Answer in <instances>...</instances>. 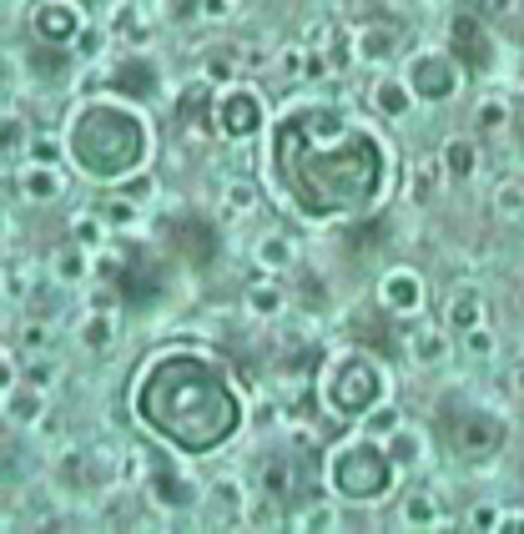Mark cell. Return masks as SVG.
Listing matches in <instances>:
<instances>
[{
	"label": "cell",
	"mask_w": 524,
	"mask_h": 534,
	"mask_svg": "<svg viewBox=\"0 0 524 534\" xmlns=\"http://www.w3.org/2000/svg\"><path fill=\"white\" fill-rule=\"evenodd\" d=\"M273 172L288 202L313 222L363 217L388 192L383 142L323 101L293 106L273 126Z\"/></svg>",
	"instance_id": "1"
},
{
	"label": "cell",
	"mask_w": 524,
	"mask_h": 534,
	"mask_svg": "<svg viewBox=\"0 0 524 534\" xmlns=\"http://www.w3.org/2000/svg\"><path fill=\"white\" fill-rule=\"evenodd\" d=\"M131 404L157 439L182 454H212L242 429V393L232 388L227 363L202 348L157 353L131 388Z\"/></svg>",
	"instance_id": "2"
},
{
	"label": "cell",
	"mask_w": 524,
	"mask_h": 534,
	"mask_svg": "<svg viewBox=\"0 0 524 534\" xmlns=\"http://www.w3.org/2000/svg\"><path fill=\"white\" fill-rule=\"evenodd\" d=\"M147 152V121L116 101H86L66 126V157L91 182H126L131 172H147Z\"/></svg>",
	"instance_id": "3"
},
{
	"label": "cell",
	"mask_w": 524,
	"mask_h": 534,
	"mask_svg": "<svg viewBox=\"0 0 524 534\" xmlns=\"http://www.w3.org/2000/svg\"><path fill=\"white\" fill-rule=\"evenodd\" d=\"M318 398H323V409H328L333 419L358 424L363 414H373L383 398H388V373L378 368L373 353H363V348H343V353L323 358Z\"/></svg>",
	"instance_id": "4"
},
{
	"label": "cell",
	"mask_w": 524,
	"mask_h": 534,
	"mask_svg": "<svg viewBox=\"0 0 524 534\" xmlns=\"http://www.w3.org/2000/svg\"><path fill=\"white\" fill-rule=\"evenodd\" d=\"M393 484H399V464H393V454L378 449V439H368V434L343 439V444L328 454V489H333L338 499L373 504V499H383Z\"/></svg>",
	"instance_id": "5"
},
{
	"label": "cell",
	"mask_w": 524,
	"mask_h": 534,
	"mask_svg": "<svg viewBox=\"0 0 524 534\" xmlns=\"http://www.w3.org/2000/svg\"><path fill=\"white\" fill-rule=\"evenodd\" d=\"M262 121H268V111H262V96L252 86H222L212 96V116H207L212 137H222V142H252L257 131H262Z\"/></svg>",
	"instance_id": "6"
},
{
	"label": "cell",
	"mask_w": 524,
	"mask_h": 534,
	"mask_svg": "<svg viewBox=\"0 0 524 534\" xmlns=\"http://www.w3.org/2000/svg\"><path fill=\"white\" fill-rule=\"evenodd\" d=\"M449 439H454V449L459 454H469V459H479V454H494L499 444H504V434H509V424L499 419V414H489V409H474V404H454L449 409Z\"/></svg>",
	"instance_id": "7"
},
{
	"label": "cell",
	"mask_w": 524,
	"mask_h": 534,
	"mask_svg": "<svg viewBox=\"0 0 524 534\" xmlns=\"http://www.w3.org/2000/svg\"><path fill=\"white\" fill-rule=\"evenodd\" d=\"M449 56H454V66H464V76H489L499 61V46H494L489 26L464 11L449 21Z\"/></svg>",
	"instance_id": "8"
},
{
	"label": "cell",
	"mask_w": 524,
	"mask_h": 534,
	"mask_svg": "<svg viewBox=\"0 0 524 534\" xmlns=\"http://www.w3.org/2000/svg\"><path fill=\"white\" fill-rule=\"evenodd\" d=\"M167 237H172V252H177L182 262H192V267H212V262L222 257V227H217L212 217H202V212L172 217Z\"/></svg>",
	"instance_id": "9"
},
{
	"label": "cell",
	"mask_w": 524,
	"mask_h": 534,
	"mask_svg": "<svg viewBox=\"0 0 524 534\" xmlns=\"http://www.w3.org/2000/svg\"><path fill=\"white\" fill-rule=\"evenodd\" d=\"M31 31H36V41H46L51 51L76 46V36L86 31L81 0H36V6H31Z\"/></svg>",
	"instance_id": "10"
},
{
	"label": "cell",
	"mask_w": 524,
	"mask_h": 534,
	"mask_svg": "<svg viewBox=\"0 0 524 534\" xmlns=\"http://www.w3.org/2000/svg\"><path fill=\"white\" fill-rule=\"evenodd\" d=\"M404 81H409L414 101H449V96L459 91V66H454V56H439V51H419V56L409 61Z\"/></svg>",
	"instance_id": "11"
},
{
	"label": "cell",
	"mask_w": 524,
	"mask_h": 534,
	"mask_svg": "<svg viewBox=\"0 0 524 534\" xmlns=\"http://www.w3.org/2000/svg\"><path fill=\"white\" fill-rule=\"evenodd\" d=\"M106 91L121 96V101L147 106V101L162 96V66H157L152 56H126V61H116V66L106 71Z\"/></svg>",
	"instance_id": "12"
},
{
	"label": "cell",
	"mask_w": 524,
	"mask_h": 534,
	"mask_svg": "<svg viewBox=\"0 0 524 534\" xmlns=\"http://www.w3.org/2000/svg\"><path fill=\"white\" fill-rule=\"evenodd\" d=\"M147 499L162 509V514H187V509H197V499H202V489H197V479H187L182 469H172V464H152L147 469Z\"/></svg>",
	"instance_id": "13"
},
{
	"label": "cell",
	"mask_w": 524,
	"mask_h": 534,
	"mask_svg": "<svg viewBox=\"0 0 524 534\" xmlns=\"http://www.w3.org/2000/svg\"><path fill=\"white\" fill-rule=\"evenodd\" d=\"M378 303L388 313H399V318L419 313L424 308V278L414 267H393V273H383V283H378Z\"/></svg>",
	"instance_id": "14"
},
{
	"label": "cell",
	"mask_w": 524,
	"mask_h": 534,
	"mask_svg": "<svg viewBox=\"0 0 524 534\" xmlns=\"http://www.w3.org/2000/svg\"><path fill=\"white\" fill-rule=\"evenodd\" d=\"M106 31H111V41L147 46V41H152V21H147V11H142V0H116L111 16H106Z\"/></svg>",
	"instance_id": "15"
},
{
	"label": "cell",
	"mask_w": 524,
	"mask_h": 534,
	"mask_svg": "<svg viewBox=\"0 0 524 534\" xmlns=\"http://www.w3.org/2000/svg\"><path fill=\"white\" fill-rule=\"evenodd\" d=\"M242 308H247V318H278L283 308H288V298H283V288L273 283V273H262L257 283H247V293H242Z\"/></svg>",
	"instance_id": "16"
},
{
	"label": "cell",
	"mask_w": 524,
	"mask_h": 534,
	"mask_svg": "<svg viewBox=\"0 0 524 534\" xmlns=\"http://www.w3.org/2000/svg\"><path fill=\"white\" fill-rule=\"evenodd\" d=\"M76 343H81L86 353H106V348L116 343V313H111V308H91V313L76 323Z\"/></svg>",
	"instance_id": "17"
},
{
	"label": "cell",
	"mask_w": 524,
	"mask_h": 534,
	"mask_svg": "<svg viewBox=\"0 0 524 534\" xmlns=\"http://www.w3.org/2000/svg\"><path fill=\"white\" fill-rule=\"evenodd\" d=\"M6 419L11 424H21V429H31V424H41L46 419V388H6Z\"/></svg>",
	"instance_id": "18"
},
{
	"label": "cell",
	"mask_w": 524,
	"mask_h": 534,
	"mask_svg": "<svg viewBox=\"0 0 524 534\" xmlns=\"http://www.w3.org/2000/svg\"><path fill=\"white\" fill-rule=\"evenodd\" d=\"M51 273H56V283L61 288H71V283H86V278H96L91 273V252L81 247V242H66L56 257H51Z\"/></svg>",
	"instance_id": "19"
},
{
	"label": "cell",
	"mask_w": 524,
	"mask_h": 534,
	"mask_svg": "<svg viewBox=\"0 0 524 534\" xmlns=\"http://www.w3.org/2000/svg\"><path fill=\"white\" fill-rule=\"evenodd\" d=\"M439 162H444V177H449V182H469V177L479 172V147L464 142V137H449L444 152H439Z\"/></svg>",
	"instance_id": "20"
},
{
	"label": "cell",
	"mask_w": 524,
	"mask_h": 534,
	"mask_svg": "<svg viewBox=\"0 0 524 534\" xmlns=\"http://www.w3.org/2000/svg\"><path fill=\"white\" fill-rule=\"evenodd\" d=\"M61 192H66V182H61L56 167H36V162L21 167V197H31V202H56Z\"/></svg>",
	"instance_id": "21"
},
{
	"label": "cell",
	"mask_w": 524,
	"mask_h": 534,
	"mask_svg": "<svg viewBox=\"0 0 524 534\" xmlns=\"http://www.w3.org/2000/svg\"><path fill=\"white\" fill-rule=\"evenodd\" d=\"M409 106H414L409 81H378V86H373V111H378L383 121H404Z\"/></svg>",
	"instance_id": "22"
},
{
	"label": "cell",
	"mask_w": 524,
	"mask_h": 534,
	"mask_svg": "<svg viewBox=\"0 0 524 534\" xmlns=\"http://www.w3.org/2000/svg\"><path fill=\"white\" fill-rule=\"evenodd\" d=\"M393 51H399V31H393V26H368V31L358 36V51H353V56H358L363 66H383Z\"/></svg>",
	"instance_id": "23"
},
{
	"label": "cell",
	"mask_w": 524,
	"mask_h": 534,
	"mask_svg": "<svg viewBox=\"0 0 524 534\" xmlns=\"http://www.w3.org/2000/svg\"><path fill=\"white\" fill-rule=\"evenodd\" d=\"M242 529H283L278 494H268V489H252V494H247V504H242Z\"/></svg>",
	"instance_id": "24"
},
{
	"label": "cell",
	"mask_w": 524,
	"mask_h": 534,
	"mask_svg": "<svg viewBox=\"0 0 524 534\" xmlns=\"http://www.w3.org/2000/svg\"><path fill=\"white\" fill-rule=\"evenodd\" d=\"M444 323H449L454 333H469V328H479V323H484V298H479V288H464V293H454V298H449V313H444Z\"/></svg>",
	"instance_id": "25"
},
{
	"label": "cell",
	"mask_w": 524,
	"mask_h": 534,
	"mask_svg": "<svg viewBox=\"0 0 524 534\" xmlns=\"http://www.w3.org/2000/svg\"><path fill=\"white\" fill-rule=\"evenodd\" d=\"M252 257H257L262 273H288V267L298 262V247H293L283 232H273V237H262V242H257V252H252Z\"/></svg>",
	"instance_id": "26"
},
{
	"label": "cell",
	"mask_w": 524,
	"mask_h": 534,
	"mask_svg": "<svg viewBox=\"0 0 524 534\" xmlns=\"http://www.w3.org/2000/svg\"><path fill=\"white\" fill-rule=\"evenodd\" d=\"M71 242H81L86 252H101V247L111 242V222L101 217V207H96V212H76V217H71Z\"/></svg>",
	"instance_id": "27"
},
{
	"label": "cell",
	"mask_w": 524,
	"mask_h": 534,
	"mask_svg": "<svg viewBox=\"0 0 524 534\" xmlns=\"http://www.w3.org/2000/svg\"><path fill=\"white\" fill-rule=\"evenodd\" d=\"M404 524H409V529H444L439 499H434V494H424V489H414V494L404 499Z\"/></svg>",
	"instance_id": "28"
},
{
	"label": "cell",
	"mask_w": 524,
	"mask_h": 534,
	"mask_svg": "<svg viewBox=\"0 0 524 534\" xmlns=\"http://www.w3.org/2000/svg\"><path fill=\"white\" fill-rule=\"evenodd\" d=\"M439 182H444V162H439V157H424V162H414L409 192H414V202H419V207H424V202H434Z\"/></svg>",
	"instance_id": "29"
},
{
	"label": "cell",
	"mask_w": 524,
	"mask_h": 534,
	"mask_svg": "<svg viewBox=\"0 0 524 534\" xmlns=\"http://www.w3.org/2000/svg\"><path fill=\"white\" fill-rule=\"evenodd\" d=\"M257 202H262V192H257V182H247V177H232V182L222 187V207H227L232 217H247Z\"/></svg>",
	"instance_id": "30"
},
{
	"label": "cell",
	"mask_w": 524,
	"mask_h": 534,
	"mask_svg": "<svg viewBox=\"0 0 524 534\" xmlns=\"http://www.w3.org/2000/svg\"><path fill=\"white\" fill-rule=\"evenodd\" d=\"M358 424H363V434H368V439H388V434H399V429H404V414L383 398V404H378L373 414H363Z\"/></svg>",
	"instance_id": "31"
},
{
	"label": "cell",
	"mask_w": 524,
	"mask_h": 534,
	"mask_svg": "<svg viewBox=\"0 0 524 534\" xmlns=\"http://www.w3.org/2000/svg\"><path fill=\"white\" fill-rule=\"evenodd\" d=\"M262 489H268V494H293V484H298V469H293V459H268V464H262V479H257Z\"/></svg>",
	"instance_id": "32"
},
{
	"label": "cell",
	"mask_w": 524,
	"mask_h": 534,
	"mask_svg": "<svg viewBox=\"0 0 524 534\" xmlns=\"http://www.w3.org/2000/svg\"><path fill=\"white\" fill-rule=\"evenodd\" d=\"M237 61H242L237 51H217V56H207V61H202V81L217 86V91H222V86H237Z\"/></svg>",
	"instance_id": "33"
},
{
	"label": "cell",
	"mask_w": 524,
	"mask_h": 534,
	"mask_svg": "<svg viewBox=\"0 0 524 534\" xmlns=\"http://www.w3.org/2000/svg\"><path fill=\"white\" fill-rule=\"evenodd\" d=\"M409 353H414V363H424V368H439L444 358H449V338L444 333H419V338H409Z\"/></svg>",
	"instance_id": "34"
},
{
	"label": "cell",
	"mask_w": 524,
	"mask_h": 534,
	"mask_svg": "<svg viewBox=\"0 0 524 534\" xmlns=\"http://www.w3.org/2000/svg\"><path fill=\"white\" fill-rule=\"evenodd\" d=\"M288 529H303V534H323V529H343V519H338V509L333 504H313V509H303Z\"/></svg>",
	"instance_id": "35"
},
{
	"label": "cell",
	"mask_w": 524,
	"mask_h": 534,
	"mask_svg": "<svg viewBox=\"0 0 524 534\" xmlns=\"http://www.w3.org/2000/svg\"><path fill=\"white\" fill-rule=\"evenodd\" d=\"M91 273H96V283H121V273H126V252H116V247H101V252H91Z\"/></svg>",
	"instance_id": "36"
},
{
	"label": "cell",
	"mask_w": 524,
	"mask_h": 534,
	"mask_svg": "<svg viewBox=\"0 0 524 534\" xmlns=\"http://www.w3.org/2000/svg\"><path fill=\"white\" fill-rule=\"evenodd\" d=\"M56 479L71 484V489L86 484V449H81V444H66V449H61V459H56Z\"/></svg>",
	"instance_id": "37"
},
{
	"label": "cell",
	"mask_w": 524,
	"mask_h": 534,
	"mask_svg": "<svg viewBox=\"0 0 524 534\" xmlns=\"http://www.w3.org/2000/svg\"><path fill=\"white\" fill-rule=\"evenodd\" d=\"M494 212H499L504 222H524V182H499Z\"/></svg>",
	"instance_id": "38"
},
{
	"label": "cell",
	"mask_w": 524,
	"mask_h": 534,
	"mask_svg": "<svg viewBox=\"0 0 524 534\" xmlns=\"http://www.w3.org/2000/svg\"><path fill=\"white\" fill-rule=\"evenodd\" d=\"M383 449L393 454V464H399V469L419 464V434H409V429H399V434H388V439H383Z\"/></svg>",
	"instance_id": "39"
},
{
	"label": "cell",
	"mask_w": 524,
	"mask_h": 534,
	"mask_svg": "<svg viewBox=\"0 0 524 534\" xmlns=\"http://www.w3.org/2000/svg\"><path fill=\"white\" fill-rule=\"evenodd\" d=\"M101 217H106L111 227H137V222H142V202H131V197L101 202Z\"/></svg>",
	"instance_id": "40"
},
{
	"label": "cell",
	"mask_w": 524,
	"mask_h": 534,
	"mask_svg": "<svg viewBox=\"0 0 524 534\" xmlns=\"http://www.w3.org/2000/svg\"><path fill=\"white\" fill-rule=\"evenodd\" d=\"M333 41H343L333 21H308V26H303V46H308V51H333Z\"/></svg>",
	"instance_id": "41"
},
{
	"label": "cell",
	"mask_w": 524,
	"mask_h": 534,
	"mask_svg": "<svg viewBox=\"0 0 524 534\" xmlns=\"http://www.w3.org/2000/svg\"><path fill=\"white\" fill-rule=\"evenodd\" d=\"M26 162H36V167H61V137H31Z\"/></svg>",
	"instance_id": "42"
},
{
	"label": "cell",
	"mask_w": 524,
	"mask_h": 534,
	"mask_svg": "<svg viewBox=\"0 0 524 534\" xmlns=\"http://www.w3.org/2000/svg\"><path fill=\"white\" fill-rule=\"evenodd\" d=\"M106 41H111V31H106V26H86V31L76 36V46H71V51L91 61V56H101V46H106Z\"/></svg>",
	"instance_id": "43"
},
{
	"label": "cell",
	"mask_w": 524,
	"mask_h": 534,
	"mask_svg": "<svg viewBox=\"0 0 524 534\" xmlns=\"http://www.w3.org/2000/svg\"><path fill=\"white\" fill-rule=\"evenodd\" d=\"M121 197H131V202H152V197H157V177H152V172H142V177L131 172L126 187H121Z\"/></svg>",
	"instance_id": "44"
},
{
	"label": "cell",
	"mask_w": 524,
	"mask_h": 534,
	"mask_svg": "<svg viewBox=\"0 0 524 534\" xmlns=\"http://www.w3.org/2000/svg\"><path fill=\"white\" fill-rule=\"evenodd\" d=\"M26 147H31V137H26V126H21L16 116H6V162L26 157Z\"/></svg>",
	"instance_id": "45"
},
{
	"label": "cell",
	"mask_w": 524,
	"mask_h": 534,
	"mask_svg": "<svg viewBox=\"0 0 524 534\" xmlns=\"http://www.w3.org/2000/svg\"><path fill=\"white\" fill-rule=\"evenodd\" d=\"M474 116H479V126H484V131H499L509 111H504V101H479V111H474Z\"/></svg>",
	"instance_id": "46"
},
{
	"label": "cell",
	"mask_w": 524,
	"mask_h": 534,
	"mask_svg": "<svg viewBox=\"0 0 524 534\" xmlns=\"http://www.w3.org/2000/svg\"><path fill=\"white\" fill-rule=\"evenodd\" d=\"M46 343H51V328H46V323H26V328H21V348H26V353H41Z\"/></svg>",
	"instance_id": "47"
},
{
	"label": "cell",
	"mask_w": 524,
	"mask_h": 534,
	"mask_svg": "<svg viewBox=\"0 0 524 534\" xmlns=\"http://www.w3.org/2000/svg\"><path fill=\"white\" fill-rule=\"evenodd\" d=\"M283 71H288V76H303V71H308V46H303V41L283 51Z\"/></svg>",
	"instance_id": "48"
},
{
	"label": "cell",
	"mask_w": 524,
	"mask_h": 534,
	"mask_svg": "<svg viewBox=\"0 0 524 534\" xmlns=\"http://www.w3.org/2000/svg\"><path fill=\"white\" fill-rule=\"evenodd\" d=\"M464 348H469V353H479V358H484V353H494L489 328H484V323H479V328H469V333H464Z\"/></svg>",
	"instance_id": "49"
},
{
	"label": "cell",
	"mask_w": 524,
	"mask_h": 534,
	"mask_svg": "<svg viewBox=\"0 0 524 534\" xmlns=\"http://www.w3.org/2000/svg\"><path fill=\"white\" fill-rule=\"evenodd\" d=\"M167 16L172 21H197L202 16V0H167Z\"/></svg>",
	"instance_id": "50"
},
{
	"label": "cell",
	"mask_w": 524,
	"mask_h": 534,
	"mask_svg": "<svg viewBox=\"0 0 524 534\" xmlns=\"http://www.w3.org/2000/svg\"><path fill=\"white\" fill-rule=\"evenodd\" d=\"M469 529H499V509H494V504L469 509Z\"/></svg>",
	"instance_id": "51"
},
{
	"label": "cell",
	"mask_w": 524,
	"mask_h": 534,
	"mask_svg": "<svg viewBox=\"0 0 524 534\" xmlns=\"http://www.w3.org/2000/svg\"><path fill=\"white\" fill-rule=\"evenodd\" d=\"M237 11V0H202V21H227Z\"/></svg>",
	"instance_id": "52"
},
{
	"label": "cell",
	"mask_w": 524,
	"mask_h": 534,
	"mask_svg": "<svg viewBox=\"0 0 524 534\" xmlns=\"http://www.w3.org/2000/svg\"><path fill=\"white\" fill-rule=\"evenodd\" d=\"M51 378H56L51 363H31V383H36V388H51Z\"/></svg>",
	"instance_id": "53"
},
{
	"label": "cell",
	"mask_w": 524,
	"mask_h": 534,
	"mask_svg": "<svg viewBox=\"0 0 524 534\" xmlns=\"http://www.w3.org/2000/svg\"><path fill=\"white\" fill-rule=\"evenodd\" d=\"M499 529H509V534H524V514H499Z\"/></svg>",
	"instance_id": "54"
},
{
	"label": "cell",
	"mask_w": 524,
	"mask_h": 534,
	"mask_svg": "<svg viewBox=\"0 0 524 534\" xmlns=\"http://www.w3.org/2000/svg\"><path fill=\"white\" fill-rule=\"evenodd\" d=\"M514 388H519V393H524V363H519V368H514Z\"/></svg>",
	"instance_id": "55"
},
{
	"label": "cell",
	"mask_w": 524,
	"mask_h": 534,
	"mask_svg": "<svg viewBox=\"0 0 524 534\" xmlns=\"http://www.w3.org/2000/svg\"><path fill=\"white\" fill-rule=\"evenodd\" d=\"M519 147H524V121H519Z\"/></svg>",
	"instance_id": "56"
},
{
	"label": "cell",
	"mask_w": 524,
	"mask_h": 534,
	"mask_svg": "<svg viewBox=\"0 0 524 534\" xmlns=\"http://www.w3.org/2000/svg\"><path fill=\"white\" fill-rule=\"evenodd\" d=\"M81 6H86V0H81Z\"/></svg>",
	"instance_id": "57"
}]
</instances>
